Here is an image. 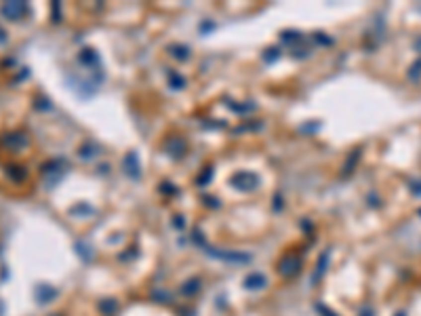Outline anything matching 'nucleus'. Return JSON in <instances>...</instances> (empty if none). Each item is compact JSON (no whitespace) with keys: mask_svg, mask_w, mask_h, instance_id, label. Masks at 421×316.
Segmentation results:
<instances>
[]
</instances>
